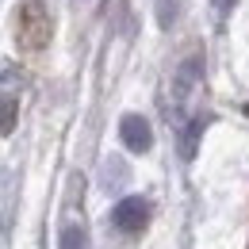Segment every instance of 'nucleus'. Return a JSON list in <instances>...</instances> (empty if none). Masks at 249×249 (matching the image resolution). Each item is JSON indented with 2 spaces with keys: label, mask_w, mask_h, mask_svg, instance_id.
I'll return each instance as SVG.
<instances>
[{
  "label": "nucleus",
  "mask_w": 249,
  "mask_h": 249,
  "mask_svg": "<svg viewBox=\"0 0 249 249\" xmlns=\"http://www.w3.org/2000/svg\"><path fill=\"white\" fill-rule=\"evenodd\" d=\"M199 81H203V58L180 62V69L173 73V111H184V104L199 89Z\"/></svg>",
  "instance_id": "obj_4"
},
{
  "label": "nucleus",
  "mask_w": 249,
  "mask_h": 249,
  "mask_svg": "<svg viewBox=\"0 0 249 249\" xmlns=\"http://www.w3.org/2000/svg\"><path fill=\"white\" fill-rule=\"evenodd\" d=\"M177 16H180V0H157V27L161 31H169L177 23Z\"/></svg>",
  "instance_id": "obj_8"
},
{
  "label": "nucleus",
  "mask_w": 249,
  "mask_h": 249,
  "mask_svg": "<svg viewBox=\"0 0 249 249\" xmlns=\"http://www.w3.org/2000/svg\"><path fill=\"white\" fill-rule=\"evenodd\" d=\"M58 249H89V230L77 226V222L62 226V234H58Z\"/></svg>",
  "instance_id": "obj_7"
},
{
  "label": "nucleus",
  "mask_w": 249,
  "mask_h": 249,
  "mask_svg": "<svg viewBox=\"0 0 249 249\" xmlns=\"http://www.w3.org/2000/svg\"><path fill=\"white\" fill-rule=\"evenodd\" d=\"M119 138H123V146L130 154H146V150L154 146V130H150V123H146L142 115H123Z\"/></svg>",
  "instance_id": "obj_5"
},
{
  "label": "nucleus",
  "mask_w": 249,
  "mask_h": 249,
  "mask_svg": "<svg viewBox=\"0 0 249 249\" xmlns=\"http://www.w3.org/2000/svg\"><path fill=\"white\" fill-rule=\"evenodd\" d=\"M16 35H19V46L27 50H42L46 38H50V19L38 4H23L19 8V19H16Z\"/></svg>",
  "instance_id": "obj_1"
},
{
  "label": "nucleus",
  "mask_w": 249,
  "mask_h": 249,
  "mask_svg": "<svg viewBox=\"0 0 249 249\" xmlns=\"http://www.w3.org/2000/svg\"><path fill=\"white\" fill-rule=\"evenodd\" d=\"M146 222H150V199H142V196H126L111 207V226L123 234H142Z\"/></svg>",
  "instance_id": "obj_3"
},
{
  "label": "nucleus",
  "mask_w": 249,
  "mask_h": 249,
  "mask_svg": "<svg viewBox=\"0 0 249 249\" xmlns=\"http://www.w3.org/2000/svg\"><path fill=\"white\" fill-rule=\"evenodd\" d=\"M203 115H196V119H188L184 126H180V138H177V142H180V146H177V150H180V157H184V161H192V157H196V146H199V138H203Z\"/></svg>",
  "instance_id": "obj_6"
},
{
  "label": "nucleus",
  "mask_w": 249,
  "mask_h": 249,
  "mask_svg": "<svg viewBox=\"0 0 249 249\" xmlns=\"http://www.w3.org/2000/svg\"><path fill=\"white\" fill-rule=\"evenodd\" d=\"M19 123V73L0 69V134L8 138Z\"/></svg>",
  "instance_id": "obj_2"
}]
</instances>
